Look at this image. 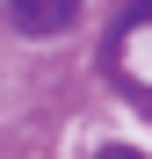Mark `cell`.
<instances>
[{
  "label": "cell",
  "instance_id": "2",
  "mask_svg": "<svg viewBox=\"0 0 152 159\" xmlns=\"http://www.w3.org/2000/svg\"><path fill=\"white\" fill-rule=\"evenodd\" d=\"M87 0H7V22L22 36H65L72 22H80Z\"/></svg>",
  "mask_w": 152,
  "mask_h": 159
},
{
  "label": "cell",
  "instance_id": "3",
  "mask_svg": "<svg viewBox=\"0 0 152 159\" xmlns=\"http://www.w3.org/2000/svg\"><path fill=\"white\" fill-rule=\"evenodd\" d=\"M94 159H145V152H138V145H101Z\"/></svg>",
  "mask_w": 152,
  "mask_h": 159
},
{
  "label": "cell",
  "instance_id": "1",
  "mask_svg": "<svg viewBox=\"0 0 152 159\" xmlns=\"http://www.w3.org/2000/svg\"><path fill=\"white\" fill-rule=\"evenodd\" d=\"M109 65H116V80H123V94H131L138 109H152V0H138V7L116 22Z\"/></svg>",
  "mask_w": 152,
  "mask_h": 159
}]
</instances>
